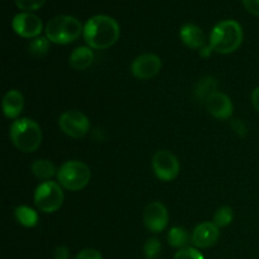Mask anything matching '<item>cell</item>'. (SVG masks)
I'll list each match as a JSON object with an SVG mask.
<instances>
[{
  "label": "cell",
  "mask_w": 259,
  "mask_h": 259,
  "mask_svg": "<svg viewBox=\"0 0 259 259\" xmlns=\"http://www.w3.org/2000/svg\"><path fill=\"white\" fill-rule=\"evenodd\" d=\"M83 39L93 50H106L118 42L120 27L109 15H95L83 24Z\"/></svg>",
  "instance_id": "obj_1"
},
{
  "label": "cell",
  "mask_w": 259,
  "mask_h": 259,
  "mask_svg": "<svg viewBox=\"0 0 259 259\" xmlns=\"http://www.w3.org/2000/svg\"><path fill=\"white\" fill-rule=\"evenodd\" d=\"M243 29L237 20L227 19L222 20L210 32L209 46L212 52L220 55L233 53L240 47L243 43Z\"/></svg>",
  "instance_id": "obj_2"
},
{
  "label": "cell",
  "mask_w": 259,
  "mask_h": 259,
  "mask_svg": "<svg viewBox=\"0 0 259 259\" xmlns=\"http://www.w3.org/2000/svg\"><path fill=\"white\" fill-rule=\"evenodd\" d=\"M9 134L12 143L24 153L35 152L42 143L40 126L29 118L17 119L13 121Z\"/></svg>",
  "instance_id": "obj_3"
},
{
  "label": "cell",
  "mask_w": 259,
  "mask_h": 259,
  "mask_svg": "<svg viewBox=\"0 0 259 259\" xmlns=\"http://www.w3.org/2000/svg\"><path fill=\"white\" fill-rule=\"evenodd\" d=\"M45 30L46 37L51 43L68 45L80 38L83 33V25L77 18L71 15H58L47 23Z\"/></svg>",
  "instance_id": "obj_4"
},
{
  "label": "cell",
  "mask_w": 259,
  "mask_h": 259,
  "mask_svg": "<svg viewBox=\"0 0 259 259\" xmlns=\"http://www.w3.org/2000/svg\"><path fill=\"white\" fill-rule=\"evenodd\" d=\"M58 184L68 191H80L85 189L91 180V171L81 161H67L57 171Z\"/></svg>",
  "instance_id": "obj_5"
},
{
  "label": "cell",
  "mask_w": 259,
  "mask_h": 259,
  "mask_svg": "<svg viewBox=\"0 0 259 259\" xmlns=\"http://www.w3.org/2000/svg\"><path fill=\"white\" fill-rule=\"evenodd\" d=\"M62 186L55 181H45L34 191V204L38 210L46 214L57 211L63 204Z\"/></svg>",
  "instance_id": "obj_6"
},
{
  "label": "cell",
  "mask_w": 259,
  "mask_h": 259,
  "mask_svg": "<svg viewBox=\"0 0 259 259\" xmlns=\"http://www.w3.org/2000/svg\"><path fill=\"white\" fill-rule=\"evenodd\" d=\"M58 126L66 136L80 139L90 131V120L83 113L78 110H67L61 114Z\"/></svg>",
  "instance_id": "obj_7"
},
{
  "label": "cell",
  "mask_w": 259,
  "mask_h": 259,
  "mask_svg": "<svg viewBox=\"0 0 259 259\" xmlns=\"http://www.w3.org/2000/svg\"><path fill=\"white\" fill-rule=\"evenodd\" d=\"M152 167L154 175L161 181L168 182L176 179L180 174V163L172 152L162 149L154 153L152 158Z\"/></svg>",
  "instance_id": "obj_8"
},
{
  "label": "cell",
  "mask_w": 259,
  "mask_h": 259,
  "mask_svg": "<svg viewBox=\"0 0 259 259\" xmlns=\"http://www.w3.org/2000/svg\"><path fill=\"white\" fill-rule=\"evenodd\" d=\"M12 27L18 35L23 38L39 37L43 30V22L38 15L30 12H22L15 15L12 20Z\"/></svg>",
  "instance_id": "obj_9"
},
{
  "label": "cell",
  "mask_w": 259,
  "mask_h": 259,
  "mask_svg": "<svg viewBox=\"0 0 259 259\" xmlns=\"http://www.w3.org/2000/svg\"><path fill=\"white\" fill-rule=\"evenodd\" d=\"M143 223L152 233H161L168 224V211L159 201H153L146 206L143 211Z\"/></svg>",
  "instance_id": "obj_10"
},
{
  "label": "cell",
  "mask_w": 259,
  "mask_h": 259,
  "mask_svg": "<svg viewBox=\"0 0 259 259\" xmlns=\"http://www.w3.org/2000/svg\"><path fill=\"white\" fill-rule=\"evenodd\" d=\"M161 58L153 53H144V55L138 56L131 66L133 76L139 80H149L154 77L161 71Z\"/></svg>",
  "instance_id": "obj_11"
},
{
  "label": "cell",
  "mask_w": 259,
  "mask_h": 259,
  "mask_svg": "<svg viewBox=\"0 0 259 259\" xmlns=\"http://www.w3.org/2000/svg\"><path fill=\"white\" fill-rule=\"evenodd\" d=\"M205 106L209 114H211L214 118L222 119H229L233 115V110H234V105H233L232 100L228 95L220 91H215L214 94L209 96L205 100Z\"/></svg>",
  "instance_id": "obj_12"
},
{
  "label": "cell",
  "mask_w": 259,
  "mask_h": 259,
  "mask_svg": "<svg viewBox=\"0 0 259 259\" xmlns=\"http://www.w3.org/2000/svg\"><path fill=\"white\" fill-rule=\"evenodd\" d=\"M219 228L214 223L205 222L195 228L191 235V242L196 248L205 249L212 247L219 239Z\"/></svg>",
  "instance_id": "obj_13"
},
{
  "label": "cell",
  "mask_w": 259,
  "mask_h": 259,
  "mask_svg": "<svg viewBox=\"0 0 259 259\" xmlns=\"http://www.w3.org/2000/svg\"><path fill=\"white\" fill-rule=\"evenodd\" d=\"M180 39L186 47L191 50H201L205 47V34L201 28L192 23L182 25L180 29Z\"/></svg>",
  "instance_id": "obj_14"
},
{
  "label": "cell",
  "mask_w": 259,
  "mask_h": 259,
  "mask_svg": "<svg viewBox=\"0 0 259 259\" xmlns=\"http://www.w3.org/2000/svg\"><path fill=\"white\" fill-rule=\"evenodd\" d=\"M3 111L8 119H17L24 108V98L18 90H9L3 98Z\"/></svg>",
  "instance_id": "obj_15"
},
{
  "label": "cell",
  "mask_w": 259,
  "mask_h": 259,
  "mask_svg": "<svg viewBox=\"0 0 259 259\" xmlns=\"http://www.w3.org/2000/svg\"><path fill=\"white\" fill-rule=\"evenodd\" d=\"M94 62V52L93 48L81 47L75 48L70 55V65L76 71H85L90 67Z\"/></svg>",
  "instance_id": "obj_16"
},
{
  "label": "cell",
  "mask_w": 259,
  "mask_h": 259,
  "mask_svg": "<svg viewBox=\"0 0 259 259\" xmlns=\"http://www.w3.org/2000/svg\"><path fill=\"white\" fill-rule=\"evenodd\" d=\"M30 169H32V174L42 181H50L56 175V171H58L56 169L55 164L48 159H37L32 163Z\"/></svg>",
  "instance_id": "obj_17"
},
{
  "label": "cell",
  "mask_w": 259,
  "mask_h": 259,
  "mask_svg": "<svg viewBox=\"0 0 259 259\" xmlns=\"http://www.w3.org/2000/svg\"><path fill=\"white\" fill-rule=\"evenodd\" d=\"M14 217L17 219V222L25 228H33L38 224L37 211L33 210L32 207L25 206V205L18 206L15 209Z\"/></svg>",
  "instance_id": "obj_18"
},
{
  "label": "cell",
  "mask_w": 259,
  "mask_h": 259,
  "mask_svg": "<svg viewBox=\"0 0 259 259\" xmlns=\"http://www.w3.org/2000/svg\"><path fill=\"white\" fill-rule=\"evenodd\" d=\"M168 244L174 248H186L187 243L190 242V235L187 230L182 227H174L169 229L168 235H167Z\"/></svg>",
  "instance_id": "obj_19"
},
{
  "label": "cell",
  "mask_w": 259,
  "mask_h": 259,
  "mask_svg": "<svg viewBox=\"0 0 259 259\" xmlns=\"http://www.w3.org/2000/svg\"><path fill=\"white\" fill-rule=\"evenodd\" d=\"M218 89V82L212 77H204L197 82L195 88V94L200 100H206L211 94H214Z\"/></svg>",
  "instance_id": "obj_20"
},
{
  "label": "cell",
  "mask_w": 259,
  "mask_h": 259,
  "mask_svg": "<svg viewBox=\"0 0 259 259\" xmlns=\"http://www.w3.org/2000/svg\"><path fill=\"white\" fill-rule=\"evenodd\" d=\"M50 39L47 37H37L34 39L30 40L29 46H28V50L29 53L35 58H42L43 56H46L50 50Z\"/></svg>",
  "instance_id": "obj_21"
},
{
  "label": "cell",
  "mask_w": 259,
  "mask_h": 259,
  "mask_svg": "<svg viewBox=\"0 0 259 259\" xmlns=\"http://www.w3.org/2000/svg\"><path fill=\"white\" fill-rule=\"evenodd\" d=\"M233 219H234V212L230 206H222L215 211L214 214V223L218 228H225L228 225L232 224Z\"/></svg>",
  "instance_id": "obj_22"
},
{
  "label": "cell",
  "mask_w": 259,
  "mask_h": 259,
  "mask_svg": "<svg viewBox=\"0 0 259 259\" xmlns=\"http://www.w3.org/2000/svg\"><path fill=\"white\" fill-rule=\"evenodd\" d=\"M162 244L157 238H149L143 245L144 257L147 259H157L161 254Z\"/></svg>",
  "instance_id": "obj_23"
},
{
  "label": "cell",
  "mask_w": 259,
  "mask_h": 259,
  "mask_svg": "<svg viewBox=\"0 0 259 259\" xmlns=\"http://www.w3.org/2000/svg\"><path fill=\"white\" fill-rule=\"evenodd\" d=\"M47 0H15V5L23 12H34L40 9Z\"/></svg>",
  "instance_id": "obj_24"
},
{
  "label": "cell",
  "mask_w": 259,
  "mask_h": 259,
  "mask_svg": "<svg viewBox=\"0 0 259 259\" xmlns=\"http://www.w3.org/2000/svg\"><path fill=\"white\" fill-rule=\"evenodd\" d=\"M174 259H205L202 253L199 249L192 247H186L180 249L179 252L175 254Z\"/></svg>",
  "instance_id": "obj_25"
},
{
  "label": "cell",
  "mask_w": 259,
  "mask_h": 259,
  "mask_svg": "<svg viewBox=\"0 0 259 259\" xmlns=\"http://www.w3.org/2000/svg\"><path fill=\"white\" fill-rule=\"evenodd\" d=\"M73 259H103V255H101V253L98 249L86 248V249H82L81 252H78L77 255Z\"/></svg>",
  "instance_id": "obj_26"
},
{
  "label": "cell",
  "mask_w": 259,
  "mask_h": 259,
  "mask_svg": "<svg viewBox=\"0 0 259 259\" xmlns=\"http://www.w3.org/2000/svg\"><path fill=\"white\" fill-rule=\"evenodd\" d=\"M242 3L250 14L259 17V0H242Z\"/></svg>",
  "instance_id": "obj_27"
},
{
  "label": "cell",
  "mask_w": 259,
  "mask_h": 259,
  "mask_svg": "<svg viewBox=\"0 0 259 259\" xmlns=\"http://www.w3.org/2000/svg\"><path fill=\"white\" fill-rule=\"evenodd\" d=\"M232 128H233V131H234L235 133L240 137H244L248 132L247 125H245V124L243 123L240 119H235V120L232 121Z\"/></svg>",
  "instance_id": "obj_28"
},
{
  "label": "cell",
  "mask_w": 259,
  "mask_h": 259,
  "mask_svg": "<svg viewBox=\"0 0 259 259\" xmlns=\"http://www.w3.org/2000/svg\"><path fill=\"white\" fill-rule=\"evenodd\" d=\"M55 259H70V250L66 247H57L55 252Z\"/></svg>",
  "instance_id": "obj_29"
},
{
  "label": "cell",
  "mask_w": 259,
  "mask_h": 259,
  "mask_svg": "<svg viewBox=\"0 0 259 259\" xmlns=\"http://www.w3.org/2000/svg\"><path fill=\"white\" fill-rule=\"evenodd\" d=\"M252 104L253 106H254L255 110L259 113V86L258 88H255L254 90H253L252 93Z\"/></svg>",
  "instance_id": "obj_30"
},
{
  "label": "cell",
  "mask_w": 259,
  "mask_h": 259,
  "mask_svg": "<svg viewBox=\"0 0 259 259\" xmlns=\"http://www.w3.org/2000/svg\"><path fill=\"white\" fill-rule=\"evenodd\" d=\"M211 52H212L211 47H210V46L207 45V46H205V47H202L201 50H200V56H201V57L207 58L210 55H211Z\"/></svg>",
  "instance_id": "obj_31"
}]
</instances>
